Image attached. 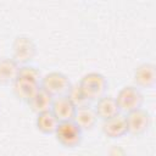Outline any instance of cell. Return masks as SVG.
<instances>
[{
  "mask_svg": "<svg viewBox=\"0 0 156 156\" xmlns=\"http://www.w3.org/2000/svg\"><path fill=\"white\" fill-rule=\"evenodd\" d=\"M50 110L56 116L58 122H65V121H72L74 118L77 107L67 95H60L54 98Z\"/></svg>",
  "mask_w": 156,
  "mask_h": 156,
  "instance_id": "cell-8",
  "label": "cell"
},
{
  "mask_svg": "<svg viewBox=\"0 0 156 156\" xmlns=\"http://www.w3.org/2000/svg\"><path fill=\"white\" fill-rule=\"evenodd\" d=\"M58 119L56 116L51 112V110L37 113V119H35V126L38 130H40L44 134H54L57 126H58Z\"/></svg>",
  "mask_w": 156,
  "mask_h": 156,
  "instance_id": "cell-15",
  "label": "cell"
},
{
  "mask_svg": "<svg viewBox=\"0 0 156 156\" xmlns=\"http://www.w3.org/2000/svg\"><path fill=\"white\" fill-rule=\"evenodd\" d=\"M20 72V65L12 57L0 58V84L7 85L17 78Z\"/></svg>",
  "mask_w": 156,
  "mask_h": 156,
  "instance_id": "cell-12",
  "label": "cell"
},
{
  "mask_svg": "<svg viewBox=\"0 0 156 156\" xmlns=\"http://www.w3.org/2000/svg\"><path fill=\"white\" fill-rule=\"evenodd\" d=\"M134 83L143 89L154 88L156 84V67L154 63H141L134 71Z\"/></svg>",
  "mask_w": 156,
  "mask_h": 156,
  "instance_id": "cell-9",
  "label": "cell"
},
{
  "mask_svg": "<svg viewBox=\"0 0 156 156\" xmlns=\"http://www.w3.org/2000/svg\"><path fill=\"white\" fill-rule=\"evenodd\" d=\"M52 101H54V96L49 94L46 90H44L43 88H39L35 91V94L27 101V104L33 112L40 113V112L50 110Z\"/></svg>",
  "mask_w": 156,
  "mask_h": 156,
  "instance_id": "cell-11",
  "label": "cell"
},
{
  "mask_svg": "<svg viewBox=\"0 0 156 156\" xmlns=\"http://www.w3.org/2000/svg\"><path fill=\"white\" fill-rule=\"evenodd\" d=\"M66 95L71 99V101L74 104L76 107L87 106L89 104V100L84 96V94L82 93V90H80V88H79L78 84L77 85H71V88H69V90L67 91Z\"/></svg>",
  "mask_w": 156,
  "mask_h": 156,
  "instance_id": "cell-16",
  "label": "cell"
},
{
  "mask_svg": "<svg viewBox=\"0 0 156 156\" xmlns=\"http://www.w3.org/2000/svg\"><path fill=\"white\" fill-rule=\"evenodd\" d=\"M126 124H127V133L134 136L143 135L146 133L151 126V117L150 113L144 108H136L130 111L126 116Z\"/></svg>",
  "mask_w": 156,
  "mask_h": 156,
  "instance_id": "cell-6",
  "label": "cell"
},
{
  "mask_svg": "<svg viewBox=\"0 0 156 156\" xmlns=\"http://www.w3.org/2000/svg\"><path fill=\"white\" fill-rule=\"evenodd\" d=\"M117 105L119 107V111L122 112H130L136 108H140L144 104V96L141 91L133 85H128L122 88L116 98Z\"/></svg>",
  "mask_w": 156,
  "mask_h": 156,
  "instance_id": "cell-4",
  "label": "cell"
},
{
  "mask_svg": "<svg viewBox=\"0 0 156 156\" xmlns=\"http://www.w3.org/2000/svg\"><path fill=\"white\" fill-rule=\"evenodd\" d=\"M78 85L84 96L89 101H94L105 95L108 83L104 74L98 72H90L83 76Z\"/></svg>",
  "mask_w": 156,
  "mask_h": 156,
  "instance_id": "cell-1",
  "label": "cell"
},
{
  "mask_svg": "<svg viewBox=\"0 0 156 156\" xmlns=\"http://www.w3.org/2000/svg\"><path fill=\"white\" fill-rule=\"evenodd\" d=\"M37 55V45L29 38L24 35L17 37L12 43V58L18 65H27Z\"/></svg>",
  "mask_w": 156,
  "mask_h": 156,
  "instance_id": "cell-5",
  "label": "cell"
},
{
  "mask_svg": "<svg viewBox=\"0 0 156 156\" xmlns=\"http://www.w3.org/2000/svg\"><path fill=\"white\" fill-rule=\"evenodd\" d=\"M39 88H40V82L23 76H17V78L12 82L13 94L16 95L17 99L26 102L35 94V91Z\"/></svg>",
  "mask_w": 156,
  "mask_h": 156,
  "instance_id": "cell-7",
  "label": "cell"
},
{
  "mask_svg": "<svg viewBox=\"0 0 156 156\" xmlns=\"http://www.w3.org/2000/svg\"><path fill=\"white\" fill-rule=\"evenodd\" d=\"M96 106H95V112L98 115V118H101L102 121L104 119H107L117 113H119V107L117 105V101H116V98H112V96H101L100 99L96 100Z\"/></svg>",
  "mask_w": 156,
  "mask_h": 156,
  "instance_id": "cell-13",
  "label": "cell"
},
{
  "mask_svg": "<svg viewBox=\"0 0 156 156\" xmlns=\"http://www.w3.org/2000/svg\"><path fill=\"white\" fill-rule=\"evenodd\" d=\"M57 141L68 149H73L80 145L83 139V129L72 119L60 122L55 133Z\"/></svg>",
  "mask_w": 156,
  "mask_h": 156,
  "instance_id": "cell-2",
  "label": "cell"
},
{
  "mask_svg": "<svg viewBox=\"0 0 156 156\" xmlns=\"http://www.w3.org/2000/svg\"><path fill=\"white\" fill-rule=\"evenodd\" d=\"M18 76L28 77V78L35 79V80H38V82H40V79H41V74H40L39 69H37L35 67L29 66V65H22V66H20Z\"/></svg>",
  "mask_w": 156,
  "mask_h": 156,
  "instance_id": "cell-17",
  "label": "cell"
},
{
  "mask_svg": "<svg viewBox=\"0 0 156 156\" xmlns=\"http://www.w3.org/2000/svg\"><path fill=\"white\" fill-rule=\"evenodd\" d=\"M102 132L110 139H117L124 136L127 134L126 117L122 116L121 113H117L107 119H104Z\"/></svg>",
  "mask_w": 156,
  "mask_h": 156,
  "instance_id": "cell-10",
  "label": "cell"
},
{
  "mask_svg": "<svg viewBox=\"0 0 156 156\" xmlns=\"http://www.w3.org/2000/svg\"><path fill=\"white\" fill-rule=\"evenodd\" d=\"M71 82L68 77L61 72H50L41 77L40 88L46 90L54 98L60 95H66L71 88Z\"/></svg>",
  "mask_w": 156,
  "mask_h": 156,
  "instance_id": "cell-3",
  "label": "cell"
},
{
  "mask_svg": "<svg viewBox=\"0 0 156 156\" xmlns=\"http://www.w3.org/2000/svg\"><path fill=\"white\" fill-rule=\"evenodd\" d=\"M73 121L83 130H89V129H93L95 127V124L98 122V115H96L94 108H91L87 105V106L77 107Z\"/></svg>",
  "mask_w": 156,
  "mask_h": 156,
  "instance_id": "cell-14",
  "label": "cell"
}]
</instances>
